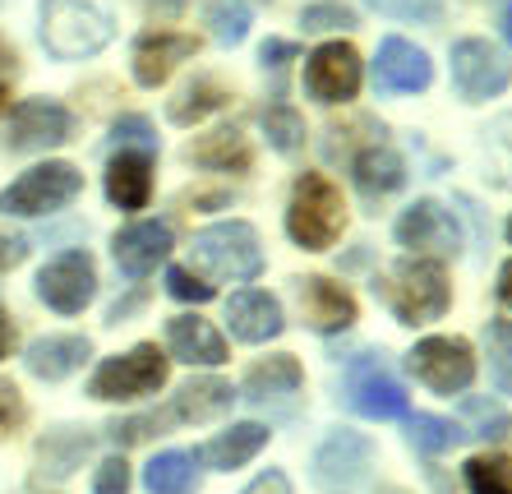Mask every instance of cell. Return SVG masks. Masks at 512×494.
<instances>
[{
	"mask_svg": "<svg viewBox=\"0 0 512 494\" xmlns=\"http://www.w3.org/2000/svg\"><path fill=\"white\" fill-rule=\"evenodd\" d=\"M250 24H254V14L240 0H213L208 5V28H213V37L222 47H240L250 37Z\"/></svg>",
	"mask_w": 512,
	"mask_h": 494,
	"instance_id": "e575fe53",
	"label": "cell"
},
{
	"mask_svg": "<svg viewBox=\"0 0 512 494\" xmlns=\"http://www.w3.org/2000/svg\"><path fill=\"white\" fill-rule=\"evenodd\" d=\"M370 5L397 19H439V0H370Z\"/></svg>",
	"mask_w": 512,
	"mask_h": 494,
	"instance_id": "7bdbcfd3",
	"label": "cell"
},
{
	"mask_svg": "<svg viewBox=\"0 0 512 494\" xmlns=\"http://www.w3.org/2000/svg\"><path fill=\"white\" fill-rule=\"evenodd\" d=\"M28 421V407H24V393L10 384V379H0V439L14 434L19 425Z\"/></svg>",
	"mask_w": 512,
	"mask_h": 494,
	"instance_id": "b9f144b4",
	"label": "cell"
},
{
	"mask_svg": "<svg viewBox=\"0 0 512 494\" xmlns=\"http://www.w3.org/2000/svg\"><path fill=\"white\" fill-rule=\"evenodd\" d=\"M5 111H10V88L0 84V116H5Z\"/></svg>",
	"mask_w": 512,
	"mask_h": 494,
	"instance_id": "f5cc1de1",
	"label": "cell"
},
{
	"mask_svg": "<svg viewBox=\"0 0 512 494\" xmlns=\"http://www.w3.org/2000/svg\"><path fill=\"white\" fill-rule=\"evenodd\" d=\"M143 490H148V494H194V490H199V467H194V453H180V448L157 453V458L143 467Z\"/></svg>",
	"mask_w": 512,
	"mask_h": 494,
	"instance_id": "f546056e",
	"label": "cell"
},
{
	"mask_svg": "<svg viewBox=\"0 0 512 494\" xmlns=\"http://www.w3.org/2000/svg\"><path fill=\"white\" fill-rule=\"evenodd\" d=\"M231 102V88L222 84V79H213V74H203V79H194V84L180 88V97H171V125H199L208 121L213 111H222Z\"/></svg>",
	"mask_w": 512,
	"mask_h": 494,
	"instance_id": "f1b7e54d",
	"label": "cell"
},
{
	"mask_svg": "<svg viewBox=\"0 0 512 494\" xmlns=\"http://www.w3.org/2000/svg\"><path fill=\"white\" fill-rule=\"evenodd\" d=\"M37 37L56 61H88L116 37L107 10H97L88 0H42L37 5Z\"/></svg>",
	"mask_w": 512,
	"mask_h": 494,
	"instance_id": "3957f363",
	"label": "cell"
},
{
	"mask_svg": "<svg viewBox=\"0 0 512 494\" xmlns=\"http://www.w3.org/2000/svg\"><path fill=\"white\" fill-rule=\"evenodd\" d=\"M236 407V388L227 379H190L185 388H176V398L167 402L171 421L176 425H199V421H217Z\"/></svg>",
	"mask_w": 512,
	"mask_h": 494,
	"instance_id": "484cf974",
	"label": "cell"
},
{
	"mask_svg": "<svg viewBox=\"0 0 512 494\" xmlns=\"http://www.w3.org/2000/svg\"><path fill=\"white\" fill-rule=\"evenodd\" d=\"M171 425H176V421H171V411L162 407V411H143V416H125V421H111L107 434H111V444L134 448V444H143V439H153V434H167Z\"/></svg>",
	"mask_w": 512,
	"mask_h": 494,
	"instance_id": "d590c367",
	"label": "cell"
},
{
	"mask_svg": "<svg viewBox=\"0 0 512 494\" xmlns=\"http://www.w3.org/2000/svg\"><path fill=\"white\" fill-rule=\"evenodd\" d=\"M28 259V241H19V236H10V241H5V236H0V273H5V268H14V264H24Z\"/></svg>",
	"mask_w": 512,
	"mask_h": 494,
	"instance_id": "bcb514c9",
	"label": "cell"
},
{
	"mask_svg": "<svg viewBox=\"0 0 512 494\" xmlns=\"http://www.w3.org/2000/svg\"><path fill=\"white\" fill-rule=\"evenodd\" d=\"M185 5H190V0H143V10L157 14V19H176Z\"/></svg>",
	"mask_w": 512,
	"mask_h": 494,
	"instance_id": "c3c4849f",
	"label": "cell"
},
{
	"mask_svg": "<svg viewBox=\"0 0 512 494\" xmlns=\"http://www.w3.org/2000/svg\"><path fill=\"white\" fill-rule=\"evenodd\" d=\"M107 199L120 213H139L153 199V153L120 148L107 162Z\"/></svg>",
	"mask_w": 512,
	"mask_h": 494,
	"instance_id": "7402d4cb",
	"label": "cell"
},
{
	"mask_svg": "<svg viewBox=\"0 0 512 494\" xmlns=\"http://www.w3.org/2000/svg\"><path fill=\"white\" fill-rule=\"evenodd\" d=\"M300 28L305 33H333V28H356V10L342 0H319L300 10Z\"/></svg>",
	"mask_w": 512,
	"mask_h": 494,
	"instance_id": "8d00e7d4",
	"label": "cell"
},
{
	"mask_svg": "<svg viewBox=\"0 0 512 494\" xmlns=\"http://www.w3.org/2000/svg\"><path fill=\"white\" fill-rule=\"evenodd\" d=\"M499 28H503V37H508V47H512V5H503V14H499Z\"/></svg>",
	"mask_w": 512,
	"mask_h": 494,
	"instance_id": "816d5d0a",
	"label": "cell"
},
{
	"mask_svg": "<svg viewBox=\"0 0 512 494\" xmlns=\"http://www.w3.org/2000/svg\"><path fill=\"white\" fill-rule=\"evenodd\" d=\"M171 374V361L167 351L157 347V342H139L130 347L125 356H111L93 370L88 379V398L97 402H139V398H153L157 388L167 384Z\"/></svg>",
	"mask_w": 512,
	"mask_h": 494,
	"instance_id": "5b68a950",
	"label": "cell"
},
{
	"mask_svg": "<svg viewBox=\"0 0 512 494\" xmlns=\"http://www.w3.org/2000/svg\"><path fill=\"white\" fill-rule=\"evenodd\" d=\"M296 296H300V314L314 333H346L360 319L356 296L333 278H296Z\"/></svg>",
	"mask_w": 512,
	"mask_h": 494,
	"instance_id": "e0dca14e",
	"label": "cell"
},
{
	"mask_svg": "<svg viewBox=\"0 0 512 494\" xmlns=\"http://www.w3.org/2000/svg\"><path fill=\"white\" fill-rule=\"evenodd\" d=\"M466 416L480 425V430H471V434H480V439H499V434H508V416H503L499 407H489L485 398H466Z\"/></svg>",
	"mask_w": 512,
	"mask_h": 494,
	"instance_id": "60d3db41",
	"label": "cell"
},
{
	"mask_svg": "<svg viewBox=\"0 0 512 494\" xmlns=\"http://www.w3.org/2000/svg\"><path fill=\"white\" fill-rule=\"evenodd\" d=\"M346 231V199L323 171H305L291 185L286 204V236L310 254H323Z\"/></svg>",
	"mask_w": 512,
	"mask_h": 494,
	"instance_id": "7a4b0ae2",
	"label": "cell"
},
{
	"mask_svg": "<svg viewBox=\"0 0 512 494\" xmlns=\"http://www.w3.org/2000/svg\"><path fill=\"white\" fill-rule=\"evenodd\" d=\"M379 494H406V490H397V485H388V490H379Z\"/></svg>",
	"mask_w": 512,
	"mask_h": 494,
	"instance_id": "db71d44e",
	"label": "cell"
},
{
	"mask_svg": "<svg viewBox=\"0 0 512 494\" xmlns=\"http://www.w3.org/2000/svg\"><path fill=\"white\" fill-rule=\"evenodd\" d=\"M397 245H406L411 254H457V245H462V231H457V217L448 213L443 204H434V199H416V204L406 208L402 217H397L393 227Z\"/></svg>",
	"mask_w": 512,
	"mask_h": 494,
	"instance_id": "5bb4252c",
	"label": "cell"
},
{
	"mask_svg": "<svg viewBox=\"0 0 512 494\" xmlns=\"http://www.w3.org/2000/svg\"><path fill=\"white\" fill-rule=\"evenodd\" d=\"M14 342H19V328H14V314L5 310V301H0V361L14 356Z\"/></svg>",
	"mask_w": 512,
	"mask_h": 494,
	"instance_id": "7dc6e473",
	"label": "cell"
},
{
	"mask_svg": "<svg viewBox=\"0 0 512 494\" xmlns=\"http://www.w3.org/2000/svg\"><path fill=\"white\" fill-rule=\"evenodd\" d=\"M130 485H134V476H130V462L120 458H107V462H97V471H93V494H130Z\"/></svg>",
	"mask_w": 512,
	"mask_h": 494,
	"instance_id": "ab89813d",
	"label": "cell"
},
{
	"mask_svg": "<svg viewBox=\"0 0 512 494\" xmlns=\"http://www.w3.org/2000/svg\"><path fill=\"white\" fill-rule=\"evenodd\" d=\"M240 494H291V481H286L282 471H263V476H254Z\"/></svg>",
	"mask_w": 512,
	"mask_h": 494,
	"instance_id": "f6af8a7d",
	"label": "cell"
},
{
	"mask_svg": "<svg viewBox=\"0 0 512 494\" xmlns=\"http://www.w3.org/2000/svg\"><path fill=\"white\" fill-rule=\"evenodd\" d=\"M351 176H356V185L370 199H383V194H393L406 185V157L397 153L393 144H365L356 157H351Z\"/></svg>",
	"mask_w": 512,
	"mask_h": 494,
	"instance_id": "83f0119b",
	"label": "cell"
},
{
	"mask_svg": "<svg viewBox=\"0 0 512 494\" xmlns=\"http://www.w3.org/2000/svg\"><path fill=\"white\" fill-rule=\"evenodd\" d=\"M194 264L213 282H254L263 273V245L259 231L240 217L213 222V227L194 231Z\"/></svg>",
	"mask_w": 512,
	"mask_h": 494,
	"instance_id": "277c9868",
	"label": "cell"
},
{
	"mask_svg": "<svg viewBox=\"0 0 512 494\" xmlns=\"http://www.w3.org/2000/svg\"><path fill=\"white\" fill-rule=\"evenodd\" d=\"M185 157L203 171H231V176H245V171L254 167V148H250V139H245V130H236V125H217V130L199 134V139L185 148Z\"/></svg>",
	"mask_w": 512,
	"mask_h": 494,
	"instance_id": "d4e9b609",
	"label": "cell"
},
{
	"mask_svg": "<svg viewBox=\"0 0 512 494\" xmlns=\"http://www.w3.org/2000/svg\"><path fill=\"white\" fill-rule=\"evenodd\" d=\"M406 444L425 453V458H439L448 448L466 444V425L448 421V416H429V411H416V416H406Z\"/></svg>",
	"mask_w": 512,
	"mask_h": 494,
	"instance_id": "4dcf8cb0",
	"label": "cell"
},
{
	"mask_svg": "<svg viewBox=\"0 0 512 494\" xmlns=\"http://www.w3.org/2000/svg\"><path fill=\"white\" fill-rule=\"evenodd\" d=\"M79 194H84V171L74 167V162H37L19 181H10L0 190V213L47 217V213H60L65 204H74Z\"/></svg>",
	"mask_w": 512,
	"mask_h": 494,
	"instance_id": "8992f818",
	"label": "cell"
},
{
	"mask_svg": "<svg viewBox=\"0 0 512 494\" xmlns=\"http://www.w3.org/2000/svg\"><path fill=\"white\" fill-rule=\"evenodd\" d=\"M471 494H512V458L503 453H476L462 467Z\"/></svg>",
	"mask_w": 512,
	"mask_h": 494,
	"instance_id": "d6a6232c",
	"label": "cell"
},
{
	"mask_svg": "<svg viewBox=\"0 0 512 494\" xmlns=\"http://www.w3.org/2000/svg\"><path fill=\"white\" fill-rule=\"evenodd\" d=\"M342 402L365 421H402L406 411V388L397 384V374L379 361V356H356L342 374Z\"/></svg>",
	"mask_w": 512,
	"mask_h": 494,
	"instance_id": "ba28073f",
	"label": "cell"
},
{
	"mask_svg": "<svg viewBox=\"0 0 512 494\" xmlns=\"http://www.w3.org/2000/svg\"><path fill=\"white\" fill-rule=\"evenodd\" d=\"M494 291H499V305L512 314V259L499 268V287H494Z\"/></svg>",
	"mask_w": 512,
	"mask_h": 494,
	"instance_id": "681fc988",
	"label": "cell"
},
{
	"mask_svg": "<svg viewBox=\"0 0 512 494\" xmlns=\"http://www.w3.org/2000/svg\"><path fill=\"white\" fill-rule=\"evenodd\" d=\"M512 61L485 37H462L453 42V88L462 102H489V97L508 93Z\"/></svg>",
	"mask_w": 512,
	"mask_h": 494,
	"instance_id": "30bf717a",
	"label": "cell"
},
{
	"mask_svg": "<svg viewBox=\"0 0 512 494\" xmlns=\"http://www.w3.org/2000/svg\"><path fill=\"white\" fill-rule=\"evenodd\" d=\"M171 245H176V236H171L167 222H130V227L116 231L111 254H116V268L125 278H148L171 254Z\"/></svg>",
	"mask_w": 512,
	"mask_h": 494,
	"instance_id": "44dd1931",
	"label": "cell"
},
{
	"mask_svg": "<svg viewBox=\"0 0 512 494\" xmlns=\"http://www.w3.org/2000/svg\"><path fill=\"white\" fill-rule=\"evenodd\" d=\"M97 296V264L88 250H65L37 273V301L56 314H84Z\"/></svg>",
	"mask_w": 512,
	"mask_h": 494,
	"instance_id": "9c48e42d",
	"label": "cell"
},
{
	"mask_svg": "<svg viewBox=\"0 0 512 494\" xmlns=\"http://www.w3.org/2000/svg\"><path fill=\"white\" fill-rule=\"evenodd\" d=\"M199 56V37L194 33H171V28H153L134 42V79L143 88H162L176 74V65Z\"/></svg>",
	"mask_w": 512,
	"mask_h": 494,
	"instance_id": "2e32d148",
	"label": "cell"
},
{
	"mask_svg": "<svg viewBox=\"0 0 512 494\" xmlns=\"http://www.w3.org/2000/svg\"><path fill=\"white\" fill-rule=\"evenodd\" d=\"M374 296L393 310L397 324L420 328V324H434V319L448 314V305H453V282H448V268H443L439 259L406 254L388 273L374 278Z\"/></svg>",
	"mask_w": 512,
	"mask_h": 494,
	"instance_id": "6da1fadb",
	"label": "cell"
},
{
	"mask_svg": "<svg viewBox=\"0 0 512 494\" xmlns=\"http://www.w3.org/2000/svg\"><path fill=\"white\" fill-rule=\"evenodd\" d=\"M360 79H365V65H360V51L351 42H323L305 56V93L323 107H337V102H351L360 93Z\"/></svg>",
	"mask_w": 512,
	"mask_h": 494,
	"instance_id": "8fae6325",
	"label": "cell"
},
{
	"mask_svg": "<svg viewBox=\"0 0 512 494\" xmlns=\"http://www.w3.org/2000/svg\"><path fill=\"white\" fill-rule=\"evenodd\" d=\"M508 241H512V222H508Z\"/></svg>",
	"mask_w": 512,
	"mask_h": 494,
	"instance_id": "11a10c76",
	"label": "cell"
},
{
	"mask_svg": "<svg viewBox=\"0 0 512 494\" xmlns=\"http://www.w3.org/2000/svg\"><path fill=\"white\" fill-rule=\"evenodd\" d=\"M74 116L51 97H28L19 107H10V125H5V148L14 153H47V148L70 144Z\"/></svg>",
	"mask_w": 512,
	"mask_h": 494,
	"instance_id": "7c38bea8",
	"label": "cell"
},
{
	"mask_svg": "<svg viewBox=\"0 0 512 494\" xmlns=\"http://www.w3.org/2000/svg\"><path fill=\"white\" fill-rule=\"evenodd\" d=\"M259 125H263V139L277 148V153H296L305 144V116H300L291 102H268L259 111Z\"/></svg>",
	"mask_w": 512,
	"mask_h": 494,
	"instance_id": "1f68e13d",
	"label": "cell"
},
{
	"mask_svg": "<svg viewBox=\"0 0 512 494\" xmlns=\"http://www.w3.org/2000/svg\"><path fill=\"white\" fill-rule=\"evenodd\" d=\"M374 444L360 430H333L314 453V481L328 490H351L370 476Z\"/></svg>",
	"mask_w": 512,
	"mask_h": 494,
	"instance_id": "4fadbf2b",
	"label": "cell"
},
{
	"mask_svg": "<svg viewBox=\"0 0 512 494\" xmlns=\"http://www.w3.org/2000/svg\"><path fill=\"white\" fill-rule=\"evenodd\" d=\"M167 291L185 305H208L217 296V287L208 278H199L194 268H167Z\"/></svg>",
	"mask_w": 512,
	"mask_h": 494,
	"instance_id": "74e56055",
	"label": "cell"
},
{
	"mask_svg": "<svg viewBox=\"0 0 512 494\" xmlns=\"http://www.w3.org/2000/svg\"><path fill=\"white\" fill-rule=\"evenodd\" d=\"M268 425L259 421H240V425H227L222 434H213L208 444L194 453V462H203L208 471H240L245 462H254L268 448Z\"/></svg>",
	"mask_w": 512,
	"mask_h": 494,
	"instance_id": "603a6c76",
	"label": "cell"
},
{
	"mask_svg": "<svg viewBox=\"0 0 512 494\" xmlns=\"http://www.w3.org/2000/svg\"><path fill=\"white\" fill-rule=\"evenodd\" d=\"M93 453V434L79 430V425H56L37 439V471L51 476V481H65L84 467V458Z\"/></svg>",
	"mask_w": 512,
	"mask_h": 494,
	"instance_id": "4316f807",
	"label": "cell"
},
{
	"mask_svg": "<svg viewBox=\"0 0 512 494\" xmlns=\"http://www.w3.org/2000/svg\"><path fill=\"white\" fill-rule=\"evenodd\" d=\"M227 324H231V338L236 342L259 347V342L282 338L286 314H282V301H277L273 291L245 287V291H236V296L227 301Z\"/></svg>",
	"mask_w": 512,
	"mask_h": 494,
	"instance_id": "ffe728a7",
	"label": "cell"
},
{
	"mask_svg": "<svg viewBox=\"0 0 512 494\" xmlns=\"http://www.w3.org/2000/svg\"><path fill=\"white\" fill-rule=\"evenodd\" d=\"M406 370L439 398H462L476 384V351L466 338H420L406 351Z\"/></svg>",
	"mask_w": 512,
	"mask_h": 494,
	"instance_id": "52a82bcc",
	"label": "cell"
},
{
	"mask_svg": "<svg viewBox=\"0 0 512 494\" xmlns=\"http://www.w3.org/2000/svg\"><path fill=\"white\" fill-rule=\"evenodd\" d=\"M374 84L397 97L425 93V88L434 84V61H429L425 47L406 42V37H383L379 56H374Z\"/></svg>",
	"mask_w": 512,
	"mask_h": 494,
	"instance_id": "9a60e30c",
	"label": "cell"
},
{
	"mask_svg": "<svg viewBox=\"0 0 512 494\" xmlns=\"http://www.w3.org/2000/svg\"><path fill=\"white\" fill-rule=\"evenodd\" d=\"M485 351H489V379H494V388L512 398V319H489Z\"/></svg>",
	"mask_w": 512,
	"mask_h": 494,
	"instance_id": "836d02e7",
	"label": "cell"
},
{
	"mask_svg": "<svg viewBox=\"0 0 512 494\" xmlns=\"http://www.w3.org/2000/svg\"><path fill=\"white\" fill-rule=\"evenodd\" d=\"M14 70H19V56H14V47L5 42V37H0V84H5Z\"/></svg>",
	"mask_w": 512,
	"mask_h": 494,
	"instance_id": "f907efd6",
	"label": "cell"
},
{
	"mask_svg": "<svg viewBox=\"0 0 512 494\" xmlns=\"http://www.w3.org/2000/svg\"><path fill=\"white\" fill-rule=\"evenodd\" d=\"M111 139H116L120 148H139V153H157V134H153V125L143 121V116H120V121L111 125Z\"/></svg>",
	"mask_w": 512,
	"mask_h": 494,
	"instance_id": "f35d334b",
	"label": "cell"
},
{
	"mask_svg": "<svg viewBox=\"0 0 512 494\" xmlns=\"http://www.w3.org/2000/svg\"><path fill=\"white\" fill-rule=\"evenodd\" d=\"M300 388H305V370H300L296 356H268V361L250 365L245 374V384H240V398L250 402V407H268V411H282L300 398Z\"/></svg>",
	"mask_w": 512,
	"mask_h": 494,
	"instance_id": "ac0fdd59",
	"label": "cell"
},
{
	"mask_svg": "<svg viewBox=\"0 0 512 494\" xmlns=\"http://www.w3.org/2000/svg\"><path fill=\"white\" fill-rule=\"evenodd\" d=\"M167 361L217 370V365L231 361V347L208 319H199V314H176L167 324Z\"/></svg>",
	"mask_w": 512,
	"mask_h": 494,
	"instance_id": "d6986e66",
	"label": "cell"
},
{
	"mask_svg": "<svg viewBox=\"0 0 512 494\" xmlns=\"http://www.w3.org/2000/svg\"><path fill=\"white\" fill-rule=\"evenodd\" d=\"M259 61H263V70H282L286 61H296V47L282 42V37H268V42L259 47Z\"/></svg>",
	"mask_w": 512,
	"mask_h": 494,
	"instance_id": "ee69618b",
	"label": "cell"
},
{
	"mask_svg": "<svg viewBox=\"0 0 512 494\" xmlns=\"http://www.w3.org/2000/svg\"><path fill=\"white\" fill-rule=\"evenodd\" d=\"M88 356H93V342H88L84 333H51V338H37L33 347L24 351V365L33 379L60 384V379H70Z\"/></svg>",
	"mask_w": 512,
	"mask_h": 494,
	"instance_id": "cb8c5ba5",
	"label": "cell"
}]
</instances>
